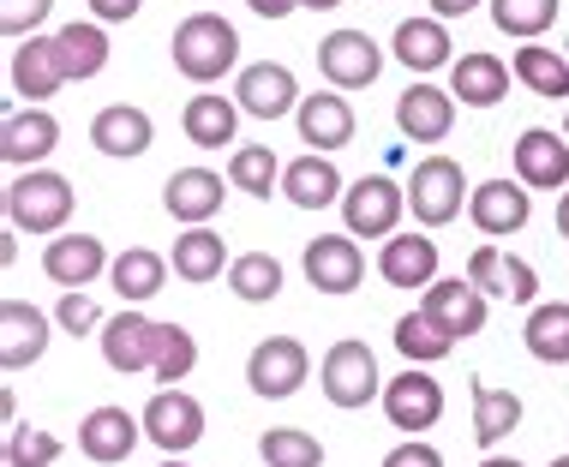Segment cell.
Segmentation results:
<instances>
[{
  "label": "cell",
  "mask_w": 569,
  "mask_h": 467,
  "mask_svg": "<svg viewBox=\"0 0 569 467\" xmlns=\"http://www.w3.org/2000/svg\"><path fill=\"white\" fill-rule=\"evenodd\" d=\"M383 467H443V456L432 444H420V438H408V444H396L390 456H383Z\"/></svg>",
  "instance_id": "46"
},
{
  "label": "cell",
  "mask_w": 569,
  "mask_h": 467,
  "mask_svg": "<svg viewBox=\"0 0 569 467\" xmlns=\"http://www.w3.org/2000/svg\"><path fill=\"white\" fill-rule=\"evenodd\" d=\"M228 180H234L240 192H252V198H270L276 186H282V162L270 156V145H240L234 156H228Z\"/></svg>",
  "instance_id": "40"
},
{
  "label": "cell",
  "mask_w": 569,
  "mask_h": 467,
  "mask_svg": "<svg viewBox=\"0 0 569 467\" xmlns=\"http://www.w3.org/2000/svg\"><path fill=\"white\" fill-rule=\"evenodd\" d=\"M300 7H312V12H330V7H342V0H300Z\"/></svg>",
  "instance_id": "52"
},
{
  "label": "cell",
  "mask_w": 569,
  "mask_h": 467,
  "mask_svg": "<svg viewBox=\"0 0 569 467\" xmlns=\"http://www.w3.org/2000/svg\"><path fill=\"white\" fill-rule=\"evenodd\" d=\"M528 354L533 360H546V366H569V300L558 306H533L528 311Z\"/></svg>",
  "instance_id": "36"
},
{
  "label": "cell",
  "mask_w": 569,
  "mask_h": 467,
  "mask_svg": "<svg viewBox=\"0 0 569 467\" xmlns=\"http://www.w3.org/2000/svg\"><path fill=\"white\" fill-rule=\"evenodd\" d=\"M246 7H252L258 19H288V12L300 7V0H246Z\"/></svg>",
  "instance_id": "48"
},
{
  "label": "cell",
  "mask_w": 569,
  "mask_h": 467,
  "mask_svg": "<svg viewBox=\"0 0 569 467\" xmlns=\"http://www.w3.org/2000/svg\"><path fill=\"white\" fill-rule=\"evenodd\" d=\"M318 72L330 78V90H366L383 72V49L366 30H330L318 42Z\"/></svg>",
  "instance_id": "8"
},
{
  "label": "cell",
  "mask_w": 569,
  "mask_h": 467,
  "mask_svg": "<svg viewBox=\"0 0 569 467\" xmlns=\"http://www.w3.org/2000/svg\"><path fill=\"white\" fill-rule=\"evenodd\" d=\"M192 366H198L192 330H187V324H162V341H157V384H180Z\"/></svg>",
  "instance_id": "42"
},
{
  "label": "cell",
  "mask_w": 569,
  "mask_h": 467,
  "mask_svg": "<svg viewBox=\"0 0 569 467\" xmlns=\"http://www.w3.org/2000/svg\"><path fill=\"white\" fill-rule=\"evenodd\" d=\"M258 456L270 467H325V444L300 426H270L264 438H258Z\"/></svg>",
  "instance_id": "39"
},
{
  "label": "cell",
  "mask_w": 569,
  "mask_h": 467,
  "mask_svg": "<svg viewBox=\"0 0 569 467\" xmlns=\"http://www.w3.org/2000/svg\"><path fill=\"white\" fill-rule=\"evenodd\" d=\"M54 60L60 72L72 78H97L102 67H109V37H102V24H60L54 30Z\"/></svg>",
  "instance_id": "31"
},
{
  "label": "cell",
  "mask_w": 569,
  "mask_h": 467,
  "mask_svg": "<svg viewBox=\"0 0 569 467\" xmlns=\"http://www.w3.org/2000/svg\"><path fill=\"white\" fill-rule=\"evenodd\" d=\"M234 102H240V115H252V120H282V115H295V108H300V85H295V72H288V67L258 60V67L240 72Z\"/></svg>",
  "instance_id": "12"
},
{
  "label": "cell",
  "mask_w": 569,
  "mask_h": 467,
  "mask_svg": "<svg viewBox=\"0 0 569 467\" xmlns=\"http://www.w3.org/2000/svg\"><path fill=\"white\" fill-rule=\"evenodd\" d=\"M468 282L480 288V294H498V300H516V306H528L533 294H540V276H533V264L498 252V246H480V252L468 258Z\"/></svg>",
  "instance_id": "19"
},
{
  "label": "cell",
  "mask_w": 569,
  "mask_h": 467,
  "mask_svg": "<svg viewBox=\"0 0 569 467\" xmlns=\"http://www.w3.org/2000/svg\"><path fill=\"white\" fill-rule=\"evenodd\" d=\"M12 97H24V102H42V97H54L60 85H67V72H60V60H54V37H24L19 49H12Z\"/></svg>",
  "instance_id": "23"
},
{
  "label": "cell",
  "mask_w": 569,
  "mask_h": 467,
  "mask_svg": "<svg viewBox=\"0 0 569 467\" xmlns=\"http://www.w3.org/2000/svg\"><path fill=\"white\" fill-rule=\"evenodd\" d=\"M383 419H390L396 431H432L443 419V384L432 371L408 366L402 378L383 384Z\"/></svg>",
  "instance_id": "9"
},
{
  "label": "cell",
  "mask_w": 569,
  "mask_h": 467,
  "mask_svg": "<svg viewBox=\"0 0 569 467\" xmlns=\"http://www.w3.org/2000/svg\"><path fill=\"white\" fill-rule=\"evenodd\" d=\"M396 127L413 145H443L456 127V90H438V85H408L396 97Z\"/></svg>",
  "instance_id": "11"
},
{
  "label": "cell",
  "mask_w": 569,
  "mask_h": 467,
  "mask_svg": "<svg viewBox=\"0 0 569 467\" xmlns=\"http://www.w3.org/2000/svg\"><path fill=\"white\" fill-rule=\"evenodd\" d=\"M450 336H480L486 330V294L468 282V276H450V282H432L420 300Z\"/></svg>",
  "instance_id": "24"
},
{
  "label": "cell",
  "mask_w": 569,
  "mask_h": 467,
  "mask_svg": "<svg viewBox=\"0 0 569 467\" xmlns=\"http://www.w3.org/2000/svg\"><path fill=\"white\" fill-rule=\"evenodd\" d=\"M295 120H300V138H306L312 150H342V145H353V108H348V97H336V90L300 97Z\"/></svg>",
  "instance_id": "25"
},
{
  "label": "cell",
  "mask_w": 569,
  "mask_h": 467,
  "mask_svg": "<svg viewBox=\"0 0 569 467\" xmlns=\"http://www.w3.org/2000/svg\"><path fill=\"white\" fill-rule=\"evenodd\" d=\"M396 348H402L408 366H432V360H443V354L456 348V336L420 306V311H408V318H396Z\"/></svg>",
  "instance_id": "33"
},
{
  "label": "cell",
  "mask_w": 569,
  "mask_h": 467,
  "mask_svg": "<svg viewBox=\"0 0 569 467\" xmlns=\"http://www.w3.org/2000/svg\"><path fill=\"white\" fill-rule=\"evenodd\" d=\"M516 180L521 186H540V192H558L569 180V138L533 127L516 138Z\"/></svg>",
  "instance_id": "22"
},
{
  "label": "cell",
  "mask_w": 569,
  "mask_h": 467,
  "mask_svg": "<svg viewBox=\"0 0 569 467\" xmlns=\"http://www.w3.org/2000/svg\"><path fill=\"white\" fill-rule=\"evenodd\" d=\"M60 461V438L37 426H7V467H54Z\"/></svg>",
  "instance_id": "43"
},
{
  "label": "cell",
  "mask_w": 569,
  "mask_h": 467,
  "mask_svg": "<svg viewBox=\"0 0 569 467\" xmlns=\"http://www.w3.org/2000/svg\"><path fill=\"white\" fill-rule=\"evenodd\" d=\"M521 426V396L516 389H491V384H473V438L486 449L503 444L510 431Z\"/></svg>",
  "instance_id": "34"
},
{
  "label": "cell",
  "mask_w": 569,
  "mask_h": 467,
  "mask_svg": "<svg viewBox=\"0 0 569 467\" xmlns=\"http://www.w3.org/2000/svg\"><path fill=\"white\" fill-rule=\"evenodd\" d=\"M480 0H432V19H461V12H473Z\"/></svg>",
  "instance_id": "49"
},
{
  "label": "cell",
  "mask_w": 569,
  "mask_h": 467,
  "mask_svg": "<svg viewBox=\"0 0 569 467\" xmlns=\"http://www.w3.org/2000/svg\"><path fill=\"white\" fill-rule=\"evenodd\" d=\"M396 60H402L408 72L456 67V60H450V30H443V19H408V24H396Z\"/></svg>",
  "instance_id": "29"
},
{
  "label": "cell",
  "mask_w": 569,
  "mask_h": 467,
  "mask_svg": "<svg viewBox=\"0 0 569 467\" xmlns=\"http://www.w3.org/2000/svg\"><path fill=\"white\" fill-rule=\"evenodd\" d=\"M360 276H366V258L348 234H318V240L306 246V282L318 294H353Z\"/></svg>",
  "instance_id": "13"
},
{
  "label": "cell",
  "mask_w": 569,
  "mask_h": 467,
  "mask_svg": "<svg viewBox=\"0 0 569 467\" xmlns=\"http://www.w3.org/2000/svg\"><path fill=\"white\" fill-rule=\"evenodd\" d=\"M54 324H60V330H67V336H84V330H97V306H90V294H79V288H67V294H60V306H54Z\"/></svg>",
  "instance_id": "45"
},
{
  "label": "cell",
  "mask_w": 569,
  "mask_h": 467,
  "mask_svg": "<svg viewBox=\"0 0 569 467\" xmlns=\"http://www.w3.org/2000/svg\"><path fill=\"white\" fill-rule=\"evenodd\" d=\"M60 145V120L49 115V108H12L7 127H0V156H7L12 168H37L42 156H49Z\"/></svg>",
  "instance_id": "17"
},
{
  "label": "cell",
  "mask_w": 569,
  "mask_h": 467,
  "mask_svg": "<svg viewBox=\"0 0 569 467\" xmlns=\"http://www.w3.org/2000/svg\"><path fill=\"white\" fill-rule=\"evenodd\" d=\"M138 438H144V419H132L127 408H90L84 426H79V449L102 467L127 461L138 449Z\"/></svg>",
  "instance_id": "18"
},
{
  "label": "cell",
  "mask_w": 569,
  "mask_h": 467,
  "mask_svg": "<svg viewBox=\"0 0 569 467\" xmlns=\"http://www.w3.org/2000/svg\"><path fill=\"white\" fill-rule=\"evenodd\" d=\"M138 7H144V0H90V12H97V24H127Z\"/></svg>",
  "instance_id": "47"
},
{
  "label": "cell",
  "mask_w": 569,
  "mask_h": 467,
  "mask_svg": "<svg viewBox=\"0 0 569 467\" xmlns=\"http://www.w3.org/2000/svg\"><path fill=\"white\" fill-rule=\"evenodd\" d=\"M480 467H521V461H516V456H486Z\"/></svg>",
  "instance_id": "51"
},
{
  "label": "cell",
  "mask_w": 569,
  "mask_h": 467,
  "mask_svg": "<svg viewBox=\"0 0 569 467\" xmlns=\"http://www.w3.org/2000/svg\"><path fill=\"white\" fill-rule=\"evenodd\" d=\"M468 216H473V228H480V234H491V240H503V234L528 228L533 198H528V186H521V180H486V186H473Z\"/></svg>",
  "instance_id": "14"
},
{
  "label": "cell",
  "mask_w": 569,
  "mask_h": 467,
  "mask_svg": "<svg viewBox=\"0 0 569 467\" xmlns=\"http://www.w3.org/2000/svg\"><path fill=\"white\" fill-rule=\"evenodd\" d=\"M168 54H174V72H187L192 85H217L240 60V30L228 19H217V12H192V19L174 24Z\"/></svg>",
  "instance_id": "1"
},
{
  "label": "cell",
  "mask_w": 569,
  "mask_h": 467,
  "mask_svg": "<svg viewBox=\"0 0 569 467\" xmlns=\"http://www.w3.org/2000/svg\"><path fill=\"white\" fill-rule=\"evenodd\" d=\"M450 90L468 108H491V102H503V90H510V67H503L498 54H461L450 67Z\"/></svg>",
  "instance_id": "30"
},
{
  "label": "cell",
  "mask_w": 569,
  "mask_h": 467,
  "mask_svg": "<svg viewBox=\"0 0 569 467\" xmlns=\"http://www.w3.org/2000/svg\"><path fill=\"white\" fill-rule=\"evenodd\" d=\"M162 205L174 222H187V228H204L210 216L222 210V175H210V168H174L162 186Z\"/></svg>",
  "instance_id": "21"
},
{
  "label": "cell",
  "mask_w": 569,
  "mask_h": 467,
  "mask_svg": "<svg viewBox=\"0 0 569 467\" xmlns=\"http://www.w3.org/2000/svg\"><path fill=\"white\" fill-rule=\"evenodd\" d=\"M516 78L533 90V97H569V54L558 49H540V42H528V49H516Z\"/></svg>",
  "instance_id": "37"
},
{
  "label": "cell",
  "mask_w": 569,
  "mask_h": 467,
  "mask_svg": "<svg viewBox=\"0 0 569 467\" xmlns=\"http://www.w3.org/2000/svg\"><path fill=\"white\" fill-rule=\"evenodd\" d=\"M282 192L295 198L300 210H325V205H336L342 198V175H336V162L330 156H300V162H288L282 168Z\"/></svg>",
  "instance_id": "28"
},
{
  "label": "cell",
  "mask_w": 569,
  "mask_h": 467,
  "mask_svg": "<svg viewBox=\"0 0 569 467\" xmlns=\"http://www.w3.org/2000/svg\"><path fill=\"white\" fill-rule=\"evenodd\" d=\"M157 341H162V324L127 306L102 324V360L114 371H157Z\"/></svg>",
  "instance_id": "10"
},
{
  "label": "cell",
  "mask_w": 569,
  "mask_h": 467,
  "mask_svg": "<svg viewBox=\"0 0 569 467\" xmlns=\"http://www.w3.org/2000/svg\"><path fill=\"white\" fill-rule=\"evenodd\" d=\"M42 348H49V311L24 300H0V366L24 371L42 360Z\"/></svg>",
  "instance_id": "15"
},
{
  "label": "cell",
  "mask_w": 569,
  "mask_h": 467,
  "mask_svg": "<svg viewBox=\"0 0 569 467\" xmlns=\"http://www.w3.org/2000/svg\"><path fill=\"white\" fill-rule=\"evenodd\" d=\"M150 138H157V127H150V115L144 108H132V102H114V108H102L97 120H90V145H97L102 156H144L150 150Z\"/></svg>",
  "instance_id": "26"
},
{
  "label": "cell",
  "mask_w": 569,
  "mask_h": 467,
  "mask_svg": "<svg viewBox=\"0 0 569 467\" xmlns=\"http://www.w3.org/2000/svg\"><path fill=\"white\" fill-rule=\"evenodd\" d=\"M551 467H569V456H558V461H551Z\"/></svg>",
  "instance_id": "54"
},
{
  "label": "cell",
  "mask_w": 569,
  "mask_h": 467,
  "mask_svg": "<svg viewBox=\"0 0 569 467\" xmlns=\"http://www.w3.org/2000/svg\"><path fill=\"white\" fill-rule=\"evenodd\" d=\"M228 288H234L246 306H264V300L282 294V264H276L270 252H240L234 264H228Z\"/></svg>",
  "instance_id": "38"
},
{
  "label": "cell",
  "mask_w": 569,
  "mask_h": 467,
  "mask_svg": "<svg viewBox=\"0 0 569 467\" xmlns=\"http://www.w3.org/2000/svg\"><path fill=\"white\" fill-rule=\"evenodd\" d=\"M109 282L127 306H144V300H157L162 282H168V258L150 252V246H132V252H120L109 264Z\"/></svg>",
  "instance_id": "27"
},
{
  "label": "cell",
  "mask_w": 569,
  "mask_h": 467,
  "mask_svg": "<svg viewBox=\"0 0 569 467\" xmlns=\"http://www.w3.org/2000/svg\"><path fill=\"white\" fill-rule=\"evenodd\" d=\"M49 12H54V0H0V30L24 42V37H37V24Z\"/></svg>",
  "instance_id": "44"
},
{
  "label": "cell",
  "mask_w": 569,
  "mask_h": 467,
  "mask_svg": "<svg viewBox=\"0 0 569 467\" xmlns=\"http://www.w3.org/2000/svg\"><path fill=\"white\" fill-rule=\"evenodd\" d=\"M42 270L60 288H90L102 270H109V246L97 234H54L49 252H42Z\"/></svg>",
  "instance_id": "16"
},
{
  "label": "cell",
  "mask_w": 569,
  "mask_h": 467,
  "mask_svg": "<svg viewBox=\"0 0 569 467\" xmlns=\"http://www.w3.org/2000/svg\"><path fill=\"white\" fill-rule=\"evenodd\" d=\"M306 371H312V354H306L295 336H264L252 348V360H246V384L264 401H282L306 384Z\"/></svg>",
  "instance_id": "7"
},
{
  "label": "cell",
  "mask_w": 569,
  "mask_h": 467,
  "mask_svg": "<svg viewBox=\"0 0 569 467\" xmlns=\"http://www.w3.org/2000/svg\"><path fill=\"white\" fill-rule=\"evenodd\" d=\"M318 384H325V396L336 408H366L372 396H383V378H378V360L372 348H366L360 336H342L336 348L325 354V366H318Z\"/></svg>",
  "instance_id": "5"
},
{
  "label": "cell",
  "mask_w": 569,
  "mask_h": 467,
  "mask_svg": "<svg viewBox=\"0 0 569 467\" xmlns=\"http://www.w3.org/2000/svg\"><path fill=\"white\" fill-rule=\"evenodd\" d=\"M162 467H187V461H180V456H168V461H162Z\"/></svg>",
  "instance_id": "53"
},
{
  "label": "cell",
  "mask_w": 569,
  "mask_h": 467,
  "mask_svg": "<svg viewBox=\"0 0 569 467\" xmlns=\"http://www.w3.org/2000/svg\"><path fill=\"white\" fill-rule=\"evenodd\" d=\"M461 198H473V186L461 180V162H456V156H426V162L413 168V180H408V210H413V222H426V228L456 222V216H461Z\"/></svg>",
  "instance_id": "3"
},
{
  "label": "cell",
  "mask_w": 569,
  "mask_h": 467,
  "mask_svg": "<svg viewBox=\"0 0 569 467\" xmlns=\"http://www.w3.org/2000/svg\"><path fill=\"white\" fill-rule=\"evenodd\" d=\"M174 276L180 282H217L222 276V264H228V246H222V234H210V228H187L174 240Z\"/></svg>",
  "instance_id": "32"
},
{
  "label": "cell",
  "mask_w": 569,
  "mask_h": 467,
  "mask_svg": "<svg viewBox=\"0 0 569 467\" xmlns=\"http://www.w3.org/2000/svg\"><path fill=\"white\" fill-rule=\"evenodd\" d=\"M551 19H558V0H491V24H498L503 37L533 42Z\"/></svg>",
  "instance_id": "41"
},
{
  "label": "cell",
  "mask_w": 569,
  "mask_h": 467,
  "mask_svg": "<svg viewBox=\"0 0 569 467\" xmlns=\"http://www.w3.org/2000/svg\"><path fill=\"white\" fill-rule=\"evenodd\" d=\"M402 210H408V186H396L390 175H360L342 192V222L360 240H390Z\"/></svg>",
  "instance_id": "4"
},
{
  "label": "cell",
  "mask_w": 569,
  "mask_h": 467,
  "mask_svg": "<svg viewBox=\"0 0 569 467\" xmlns=\"http://www.w3.org/2000/svg\"><path fill=\"white\" fill-rule=\"evenodd\" d=\"M234 127H240V102H228V97H192L187 102V138L198 150L234 145Z\"/></svg>",
  "instance_id": "35"
},
{
  "label": "cell",
  "mask_w": 569,
  "mask_h": 467,
  "mask_svg": "<svg viewBox=\"0 0 569 467\" xmlns=\"http://www.w3.org/2000/svg\"><path fill=\"white\" fill-rule=\"evenodd\" d=\"M563 138H569V120H563Z\"/></svg>",
  "instance_id": "55"
},
{
  "label": "cell",
  "mask_w": 569,
  "mask_h": 467,
  "mask_svg": "<svg viewBox=\"0 0 569 467\" xmlns=\"http://www.w3.org/2000/svg\"><path fill=\"white\" fill-rule=\"evenodd\" d=\"M378 276L390 288H432L438 282V240H426V234H390L378 252Z\"/></svg>",
  "instance_id": "20"
},
{
  "label": "cell",
  "mask_w": 569,
  "mask_h": 467,
  "mask_svg": "<svg viewBox=\"0 0 569 467\" xmlns=\"http://www.w3.org/2000/svg\"><path fill=\"white\" fill-rule=\"evenodd\" d=\"M138 419H144V438L157 444L162 456H187V449L204 438V408H198V396H187V389H174V384L157 389Z\"/></svg>",
  "instance_id": "6"
},
{
  "label": "cell",
  "mask_w": 569,
  "mask_h": 467,
  "mask_svg": "<svg viewBox=\"0 0 569 467\" xmlns=\"http://www.w3.org/2000/svg\"><path fill=\"white\" fill-rule=\"evenodd\" d=\"M72 216V180L54 168H24L7 186V222L19 234H60Z\"/></svg>",
  "instance_id": "2"
},
{
  "label": "cell",
  "mask_w": 569,
  "mask_h": 467,
  "mask_svg": "<svg viewBox=\"0 0 569 467\" xmlns=\"http://www.w3.org/2000/svg\"><path fill=\"white\" fill-rule=\"evenodd\" d=\"M558 234H563V240H569V192L558 198Z\"/></svg>",
  "instance_id": "50"
}]
</instances>
